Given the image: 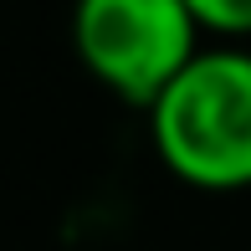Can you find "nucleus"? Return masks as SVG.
Wrapping results in <instances>:
<instances>
[{
    "instance_id": "nucleus-1",
    "label": "nucleus",
    "mask_w": 251,
    "mask_h": 251,
    "mask_svg": "<svg viewBox=\"0 0 251 251\" xmlns=\"http://www.w3.org/2000/svg\"><path fill=\"white\" fill-rule=\"evenodd\" d=\"M154 149L195 190L251 185V51H195L149 102Z\"/></svg>"
},
{
    "instance_id": "nucleus-2",
    "label": "nucleus",
    "mask_w": 251,
    "mask_h": 251,
    "mask_svg": "<svg viewBox=\"0 0 251 251\" xmlns=\"http://www.w3.org/2000/svg\"><path fill=\"white\" fill-rule=\"evenodd\" d=\"M195 31L200 21L185 0H77L72 10L82 67L133 108H149L200 51Z\"/></svg>"
},
{
    "instance_id": "nucleus-3",
    "label": "nucleus",
    "mask_w": 251,
    "mask_h": 251,
    "mask_svg": "<svg viewBox=\"0 0 251 251\" xmlns=\"http://www.w3.org/2000/svg\"><path fill=\"white\" fill-rule=\"evenodd\" d=\"M205 31L221 36H251V0H185Z\"/></svg>"
}]
</instances>
